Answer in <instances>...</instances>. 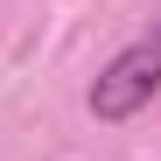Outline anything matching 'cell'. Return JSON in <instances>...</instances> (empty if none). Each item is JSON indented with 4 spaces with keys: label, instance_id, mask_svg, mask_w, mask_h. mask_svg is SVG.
Masks as SVG:
<instances>
[{
    "label": "cell",
    "instance_id": "cell-1",
    "mask_svg": "<svg viewBox=\"0 0 161 161\" xmlns=\"http://www.w3.org/2000/svg\"><path fill=\"white\" fill-rule=\"evenodd\" d=\"M154 91H161V28L140 35V42H126L119 56L91 77V119L98 126H119L133 112H147Z\"/></svg>",
    "mask_w": 161,
    "mask_h": 161
}]
</instances>
